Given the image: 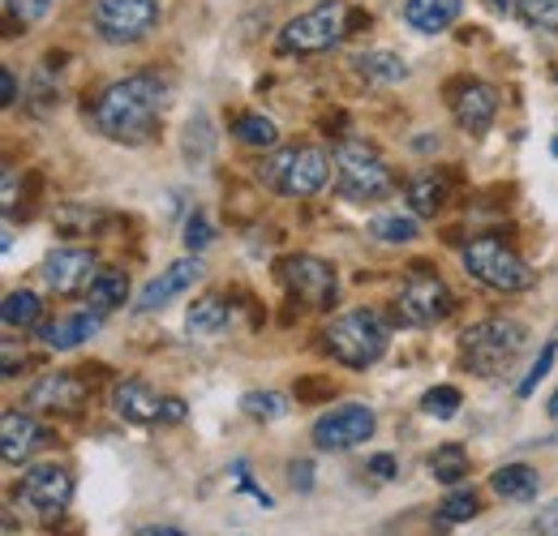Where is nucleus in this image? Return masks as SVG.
I'll list each match as a JSON object with an SVG mask.
<instances>
[{"mask_svg": "<svg viewBox=\"0 0 558 536\" xmlns=\"http://www.w3.org/2000/svg\"><path fill=\"white\" fill-rule=\"evenodd\" d=\"M369 472L383 476V480H391V476H396V460H391V455H374V460H369Z\"/></svg>", "mask_w": 558, "mask_h": 536, "instance_id": "42", "label": "nucleus"}, {"mask_svg": "<svg viewBox=\"0 0 558 536\" xmlns=\"http://www.w3.org/2000/svg\"><path fill=\"white\" fill-rule=\"evenodd\" d=\"M489 4H494V9H507V0H489Z\"/></svg>", "mask_w": 558, "mask_h": 536, "instance_id": "47", "label": "nucleus"}, {"mask_svg": "<svg viewBox=\"0 0 558 536\" xmlns=\"http://www.w3.org/2000/svg\"><path fill=\"white\" fill-rule=\"evenodd\" d=\"M409 206H413V215L417 219H429V215H438L442 210V202H447V181L438 176V172H417L413 181H409Z\"/></svg>", "mask_w": 558, "mask_h": 536, "instance_id": "23", "label": "nucleus"}, {"mask_svg": "<svg viewBox=\"0 0 558 536\" xmlns=\"http://www.w3.org/2000/svg\"><path fill=\"white\" fill-rule=\"evenodd\" d=\"M438 515H442L447 524H473V520L482 515V498H477L473 489H451V494L442 498Z\"/></svg>", "mask_w": 558, "mask_h": 536, "instance_id": "29", "label": "nucleus"}, {"mask_svg": "<svg viewBox=\"0 0 558 536\" xmlns=\"http://www.w3.org/2000/svg\"><path fill=\"white\" fill-rule=\"evenodd\" d=\"M258 181L283 198H314L331 181V159L318 146H283L271 159H263Z\"/></svg>", "mask_w": 558, "mask_h": 536, "instance_id": "5", "label": "nucleus"}, {"mask_svg": "<svg viewBox=\"0 0 558 536\" xmlns=\"http://www.w3.org/2000/svg\"><path fill=\"white\" fill-rule=\"evenodd\" d=\"M464 267H469V275H473L477 283H486L494 292H529V288H533L529 263H524L511 245H502L498 236H477V241H469V245H464Z\"/></svg>", "mask_w": 558, "mask_h": 536, "instance_id": "7", "label": "nucleus"}, {"mask_svg": "<svg viewBox=\"0 0 558 536\" xmlns=\"http://www.w3.org/2000/svg\"><path fill=\"white\" fill-rule=\"evenodd\" d=\"M13 206H17V172L4 168V210H13Z\"/></svg>", "mask_w": 558, "mask_h": 536, "instance_id": "43", "label": "nucleus"}, {"mask_svg": "<svg viewBox=\"0 0 558 536\" xmlns=\"http://www.w3.org/2000/svg\"><path fill=\"white\" fill-rule=\"evenodd\" d=\"M203 275V263H198V254H190V258H177L172 267L163 270V275H155L146 288H142L138 296V314H155V309H163L168 301H177L185 288H194V279Z\"/></svg>", "mask_w": 558, "mask_h": 536, "instance_id": "14", "label": "nucleus"}, {"mask_svg": "<svg viewBox=\"0 0 558 536\" xmlns=\"http://www.w3.org/2000/svg\"><path fill=\"white\" fill-rule=\"evenodd\" d=\"M349 31V4L344 0H323L310 13H296L292 22H283L279 31V52L283 57H314V52H331Z\"/></svg>", "mask_w": 558, "mask_h": 536, "instance_id": "6", "label": "nucleus"}, {"mask_svg": "<svg viewBox=\"0 0 558 536\" xmlns=\"http://www.w3.org/2000/svg\"><path fill=\"white\" fill-rule=\"evenodd\" d=\"M460 407H464V395H460L456 387H434V391H425V400H421V412L434 416V421H451Z\"/></svg>", "mask_w": 558, "mask_h": 536, "instance_id": "32", "label": "nucleus"}, {"mask_svg": "<svg viewBox=\"0 0 558 536\" xmlns=\"http://www.w3.org/2000/svg\"><path fill=\"white\" fill-rule=\"evenodd\" d=\"M163 421H168V425H181V421H185V400L168 395V400H163Z\"/></svg>", "mask_w": 558, "mask_h": 536, "instance_id": "41", "label": "nucleus"}, {"mask_svg": "<svg viewBox=\"0 0 558 536\" xmlns=\"http://www.w3.org/2000/svg\"><path fill=\"white\" fill-rule=\"evenodd\" d=\"M537 533H542V536H558V502H550V507L537 515Z\"/></svg>", "mask_w": 558, "mask_h": 536, "instance_id": "40", "label": "nucleus"}, {"mask_svg": "<svg viewBox=\"0 0 558 536\" xmlns=\"http://www.w3.org/2000/svg\"><path fill=\"white\" fill-rule=\"evenodd\" d=\"M524 343H529L524 322H515V318H486V322H477V327H469L460 336V352H464V365L477 378H502L520 361Z\"/></svg>", "mask_w": 558, "mask_h": 536, "instance_id": "2", "label": "nucleus"}, {"mask_svg": "<svg viewBox=\"0 0 558 536\" xmlns=\"http://www.w3.org/2000/svg\"><path fill=\"white\" fill-rule=\"evenodd\" d=\"M232 134L241 137L245 146H254V150H271L279 142L276 121H267V117H241V121L232 125Z\"/></svg>", "mask_w": 558, "mask_h": 536, "instance_id": "30", "label": "nucleus"}, {"mask_svg": "<svg viewBox=\"0 0 558 536\" xmlns=\"http://www.w3.org/2000/svg\"><path fill=\"white\" fill-rule=\"evenodd\" d=\"M288 476H292V489H301V494L314 489V464H310V460H296V464L288 468Z\"/></svg>", "mask_w": 558, "mask_h": 536, "instance_id": "38", "label": "nucleus"}, {"mask_svg": "<svg viewBox=\"0 0 558 536\" xmlns=\"http://www.w3.org/2000/svg\"><path fill=\"white\" fill-rule=\"evenodd\" d=\"M44 442V429H39V421L31 416V412H22V407H9L4 412V421H0V455H4V464H22V460H31L35 455V447Z\"/></svg>", "mask_w": 558, "mask_h": 536, "instance_id": "17", "label": "nucleus"}, {"mask_svg": "<svg viewBox=\"0 0 558 536\" xmlns=\"http://www.w3.org/2000/svg\"><path fill=\"white\" fill-rule=\"evenodd\" d=\"M210 236H215V232H210V219L203 210H194V215L185 219V245H190V254H203L210 245Z\"/></svg>", "mask_w": 558, "mask_h": 536, "instance_id": "36", "label": "nucleus"}, {"mask_svg": "<svg viewBox=\"0 0 558 536\" xmlns=\"http://www.w3.org/2000/svg\"><path fill=\"white\" fill-rule=\"evenodd\" d=\"M0 103L4 108L17 103V77H13V69H0Z\"/></svg>", "mask_w": 558, "mask_h": 536, "instance_id": "39", "label": "nucleus"}, {"mask_svg": "<svg viewBox=\"0 0 558 536\" xmlns=\"http://www.w3.org/2000/svg\"><path fill=\"white\" fill-rule=\"evenodd\" d=\"M546 412H550V416H555V421H558V391H555V395H550V403H546Z\"/></svg>", "mask_w": 558, "mask_h": 536, "instance_id": "45", "label": "nucleus"}, {"mask_svg": "<svg viewBox=\"0 0 558 536\" xmlns=\"http://www.w3.org/2000/svg\"><path fill=\"white\" fill-rule=\"evenodd\" d=\"M228 327V301L223 296H203L194 301V309L185 314V331L190 336H215Z\"/></svg>", "mask_w": 558, "mask_h": 536, "instance_id": "25", "label": "nucleus"}, {"mask_svg": "<svg viewBox=\"0 0 558 536\" xmlns=\"http://www.w3.org/2000/svg\"><path fill=\"white\" fill-rule=\"evenodd\" d=\"M520 17L537 31H558V0H515Z\"/></svg>", "mask_w": 558, "mask_h": 536, "instance_id": "35", "label": "nucleus"}, {"mask_svg": "<svg viewBox=\"0 0 558 536\" xmlns=\"http://www.w3.org/2000/svg\"><path fill=\"white\" fill-rule=\"evenodd\" d=\"M210 146H215L210 121L207 117H194V121L185 125V159H190V163H203V159L210 155Z\"/></svg>", "mask_w": 558, "mask_h": 536, "instance_id": "34", "label": "nucleus"}, {"mask_svg": "<svg viewBox=\"0 0 558 536\" xmlns=\"http://www.w3.org/2000/svg\"><path fill=\"white\" fill-rule=\"evenodd\" d=\"M387 339H391V331H387V318L378 309H349V314L331 318L327 352L349 369H369L383 361Z\"/></svg>", "mask_w": 558, "mask_h": 536, "instance_id": "4", "label": "nucleus"}, {"mask_svg": "<svg viewBox=\"0 0 558 536\" xmlns=\"http://www.w3.org/2000/svg\"><path fill=\"white\" fill-rule=\"evenodd\" d=\"M336 176H340V194L361 206L396 194V176H391L387 159L365 137H344L336 146Z\"/></svg>", "mask_w": 558, "mask_h": 536, "instance_id": "3", "label": "nucleus"}, {"mask_svg": "<svg viewBox=\"0 0 558 536\" xmlns=\"http://www.w3.org/2000/svg\"><path fill=\"white\" fill-rule=\"evenodd\" d=\"M489 485H494V494L502 502H529V498H537L542 476H537V468H529V464H502V468L489 476Z\"/></svg>", "mask_w": 558, "mask_h": 536, "instance_id": "21", "label": "nucleus"}, {"mask_svg": "<svg viewBox=\"0 0 558 536\" xmlns=\"http://www.w3.org/2000/svg\"><path fill=\"white\" fill-rule=\"evenodd\" d=\"M86 301H90V309H99V314L121 309V305L130 301V275H125V270H99L95 283L86 288Z\"/></svg>", "mask_w": 558, "mask_h": 536, "instance_id": "22", "label": "nucleus"}, {"mask_svg": "<svg viewBox=\"0 0 558 536\" xmlns=\"http://www.w3.org/2000/svg\"><path fill=\"white\" fill-rule=\"evenodd\" d=\"M369 236L383 241V245H404V241H417V215H374L369 219Z\"/></svg>", "mask_w": 558, "mask_h": 536, "instance_id": "26", "label": "nucleus"}, {"mask_svg": "<svg viewBox=\"0 0 558 536\" xmlns=\"http://www.w3.org/2000/svg\"><path fill=\"white\" fill-rule=\"evenodd\" d=\"M498 117V90L489 82H464L456 95V121L460 130L473 137H482Z\"/></svg>", "mask_w": 558, "mask_h": 536, "instance_id": "16", "label": "nucleus"}, {"mask_svg": "<svg viewBox=\"0 0 558 536\" xmlns=\"http://www.w3.org/2000/svg\"><path fill=\"white\" fill-rule=\"evenodd\" d=\"M542 447H558V434H550V438H546V442H542Z\"/></svg>", "mask_w": 558, "mask_h": 536, "instance_id": "46", "label": "nucleus"}, {"mask_svg": "<svg viewBox=\"0 0 558 536\" xmlns=\"http://www.w3.org/2000/svg\"><path fill=\"white\" fill-rule=\"evenodd\" d=\"M70 498H73V476H70V468L57 464V460L26 468L22 480H17V502H22L31 515H39V520H57V515L70 507Z\"/></svg>", "mask_w": 558, "mask_h": 536, "instance_id": "10", "label": "nucleus"}, {"mask_svg": "<svg viewBox=\"0 0 558 536\" xmlns=\"http://www.w3.org/2000/svg\"><path fill=\"white\" fill-rule=\"evenodd\" d=\"M279 279L310 309H331L336 296H340V270L331 267V263H323V258H314V254L283 258L279 263Z\"/></svg>", "mask_w": 558, "mask_h": 536, "instance_id": "9", "label": "nucleus"}, {"mask_svg": "<svg viewBox=\"0 0 558 536\" xmlns=\"http://www.w3.org/2000/svg\"><path fill=\"white\" fill-rule=\"evenodd\" d=\"M31 407H48V412H77L86 403V382L73 378V374H48L31 387L26 395Z\"/></svg>", "mask_w": 558, "mask_h": 536, "instance_id": "18", "label": "nucleus"}, {"mask_svg": "<svg viewBox=\"0 0 558 536\" xmlns=\"http://www.w3.org/2000/svg\"><path fill=\"white\" fill-rule=\"evenodd\" d=\"M352 69L365 77V82H378V86H396V82H404L409 77V65H404V57H396V52H361Z\"/></svg>", "mask_w": 558, "mask_h": 536, "instance_id": "24", "label": "nucleus"}, {"mask_svg": "<svg viewBox=\"0 0 558 536\" xmlns=\"http://www.w3.org/2000/svg\"><path fill=\"white\" fill-rule=\"evenodd\" d=\"M555 356H558V339H550V343L542 348V356H537V361L529 365V374H524V382L515 387V395H520V400H529V395H533V391L542 387V378H546V374L555 369Z\"/></svg>", "mask_w": 558, "mask_h": 536, "instance_id": "33", "label": "nucleus"}, {"mask_svg": "<svg viewBox=\"0 0 558 536\" xmlns=\"http://www.w3.org/2000/svg\"><path fill=\"white\" fill-rule=\"evenodd\" d=\"M39 296L35 292H9L4 296V305H0V318H4V327L9 331H26V327H39Z\"/></svg>", "mask_w": 558, "mask_h": 536, "instance_id": "27", "label": "nucleus"}, {"mask_svg": "<svg viewBox=\"0 0 558 536\" xmlns=\"http://www.w3.org/2000/svg\"><path fill=\"white\" fill-rule=\"evenodd\" d=\"M39 275H44V288H48V292L73 296V292H86V288L95 283L99 263H95L90 249H57V254H48V263H44Z\"/></svg>", "mask_w": 558, "mask_h": 536, "instance_id": "13", "label": "nucleus"}, {"mask_svg": "<svg viewBox=\"0 0 558 536\" xmlns=\"http://www.w3.org/2000/svg\"><path fill=\"white\" fill-rule=\"evenodd\" d=\"M429 472H434V480H442V485H460V480L469 476V451L456 447V442L438 447V451L429 455Z\"/></svg>", "mask_w": 558, "mask_h": 536, "instance_id": "28", "label": "nucleus"}, {"mask_svg": "<svg viewBox=\"0 0 558 536\" xmlns=\"http://www.w3.org/2000/svg\"><path fill=\"white\" fill-rule=\"evenodd\" d=\"M464 0H404V22L417 35H442L460 17Z\"/></svg>", "mask_w": 558, "mask_h": 536, "instance_id": "20", "label": "nucleus"}, {"mask_svg": "<svg viewBox=\"0 0 558 536\" xmlns=\"http://www.w3.org/2000/svg\"><path fill=\"white\" fill-rule=\"evenodd\" d=\"M90 26L104 44H142L159 26V0H95Z\"/></svg>", "mask_w": 558, "mask_h": 536, "instance_id": "8", "label": "nucleus"}, {"mask_svg": "<svg viewBox=\"0 0 558 536\" xmlns=\"http://www.w3.org/2000/svg\"><path fill=\"white\" fill-rule=\"evenodd\" d=\"M112 407L130 425H155V421H163V395L150 382H142V378H121L112 387Z\"/></svg>", "mask_w": 558, "mask_h": 536, "instance_id": "15", "label": "nucleus"}, {"mask_svg": "<svg viewBox=\"0 0 558 536\" xmlns=\"http://www.w3.org/2000/svg\"><path fill=\"white\" fill-rule=\"evenodd\" d=\"M163 108H168V82L159 73H134V77L112 82L95 99L90 121L108 142L142 146L155 137L159 121H163Z\"/></svg>", "mask_w": 558, "mask_h": 536, "instance_id": "1", "label": "nucleus"}, {"mask_svg": "<svg viewBox=\"0 0 558 536\" xmlns=\"http://www.w3.org/2000/svg\"><path fill=\"white\" fill-rule=\"evenodd\" d=\"M99 322H104V314H99V309L65 314V318H57V322H44V327H39V343H44V348H52V352H70V348H77V343H90V336L99 331Z\"/></svg>", "mask_w": 558, "mask_h": 536, "instance_id": "19", "label": "nucleus"}, {"mask_svg": "<svg viewBox=\"0 0 558 536\" xmlns=\"http://www.w3.org/2000/svg\"><path fill=\"white\" fill-rule=\"evenodd\" d=\"M447 314H451V288L429 270H413L396 296V318L404 327H434Z\"/></svg>", "mask_w": 558, "mask_h": 536, "instance_id": "11", "label": "nucleus"}, {"mask_svg": "<svg viewBox=\"0 0 558 536\" xmlns=\"http://www.w3.org/2000/svg\"><path fill=\"white\" fill-rule=\"evenodd\" d=\"M52 4H57V0H9V13H13L17 22H39V17L52 13Z\"/></svg>", "mask_w": 558, "mask_h": 536, "instance_id": "37", "label": "nucleus"}, {"mask_svg": "<svg viewBox=\"0 0 558 536\" xmlns=\"http://www.w3.org/2000/svg\"><path fill=\"white\" fill-rule=\"evenodd\" d=\"M374 429H378V416L365 403H340L314 421V447L318 451H352V447L369 442Z\"/></svg>", "mask_w": 558, "mask_h": 536, "instance_id": "12", "label": "nucleus"}, {"mask_svg": "<svg viewBox=\"0 0 558 536\" xmlns=\"http://www.w3.org/2000/svg\"><path fill=\"white\" fill-rule=\"evenodd\" d=\"M142 536H190V533H181V528H146Z\"/></svg>", "mask_w": 558, "mask_h": 536, "instance_id": "44", "label": "nucleus"}, {"mask_svg": "<svg viewBox=\"0 0 558 536\" xmlns=\"http://www.w3.org/2000/svg\"><path fill=\"white\" fill-rule=\"evenodd\" d=\"M241 412H245L250 421H279V416H288V400H283L279 391H250V395L241 400Z\"/></svg>", "mask_w": 558, "mask_h": 536, "instance_id": "31", "label": "nucleus"}]
</instances>
